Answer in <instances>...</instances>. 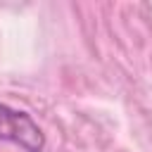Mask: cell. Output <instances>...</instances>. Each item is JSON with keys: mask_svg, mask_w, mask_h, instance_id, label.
I'll use <instances>...</instances> for the list:
<instances>
[{"mask_svg": "<svg viewBox=\"0 0 152 152\" xmlns=\"http://www.w3.org/2000/svg\"><path fill=\"white\" fill-rule=\"evenodd\" d=\"M0 142H12L24 152H43L45 133L28 112L0 102Z\"/></svg>", "mask_w": 152, "mask_h": 152, "instance_id": "6da1fadb", "label": "cell"}]
</instances>
